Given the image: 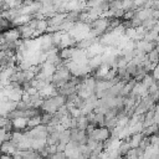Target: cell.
<instances>
[{"label":"cell","instance_id":"7a4b0ae2","mask_svg":"<svg viewBox=\"0 0 159 159\" xmlns=\"http://www.w3.org/2000/svg\"><path fill=\"white\" fill-rule=\"evenodd\" d=\"M12 120V128L16 132H22L27 128V119L26 118H15V119H11Z\"/></svg>","mask_w":159,"mask_h":159},{"label":"cell","instance_id":"3957f363","mask_svg":"<svg viewBox=\"0 0 159 159\" xmlns=\"http://www.w3.org/2000/svg\"><path fill=\"white\" fill-rule=\"evenodd\" d=\"M41 124V114L40 116H36V117H32L30 119H27V128L32 129V128H36Z\"/></svg>","mask_w":159,"mask_h":159},{"label":"cell","instance_id":"6da1fadb","mask_svg":"<svg viewBox=\"0 0 159 159\" xmlns=\"http://www.w3.org/2000/svg\"><path fill=\"white\" fill-rule=\"evenodd\" d=\"M16 152H17V148L14 145V143H12L11 140H9V142H2V143L0 144V154L12 157Z\"/></svg>","mask_w":159,"mask_h":159}]
</instances>
